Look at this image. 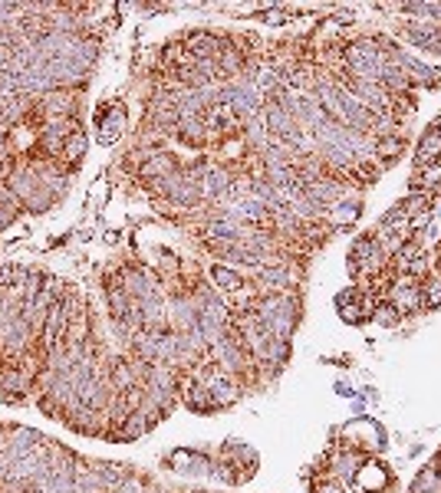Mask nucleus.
Returning a JSON list of instances; mask_svg holds the SVG:
<instances>
[{"label": "nucleus", "mask_w": 441, "mask_h": 493, "mask_svg": "<svg viewBox=\"0 0 441 493\" xmlns=\"http://www.w3.org/2000/svg\"><path fill=\"white\" fill-rule=\"evenodd\" d=\"M375 319H379L382 326H399V306H395V303H382V306L375 309Z\"/></svg>", "instance_id": "13"}, {"label": "nucleus", "mask_w": 441, "mask_h": 493, "mask_svg": "<svg viewBox=\"0 0 441 493\" xmlns=\"http://www.w3.org/2000/svg\"><path fill=\"white\" fill-rule=\"evenodd\" d=\"M359 214H363V207H359V197H356V201L343 197L340 204H333L330 211H326V221H330L333 227H349V224L359 221Z\"/></svg>", "instance_id": "5"}, {"label": "nucleus", "mask_w": 441, "mask_h": 493, "mask_svg": "<svg viewBox=\"0 0 441 493\" xmlns=\"http://www.w3.org/2000/svg\"><path fill=\"white\" fill-rule=\"evenodd\" d=\"M4 185H7L10 194L17 197L20 207H26V211H34V214L50 211V207L56 204V197L46 191V185L36 178V171L30 168V165H17V168L4 178Z\"/></svg>", "instance_id": "1"}, {"label": "nucleus", "mask_w": 441, "mask_h": 493, "mask_svg": "<svg viewBox=\"0 0 441 493\" xmlns=\"http://www.w3.org/2000/svg\"><path fill=\"white\" fill-rule=\"evenodd\" d=\"M244 138H247V145H250V148H257V152H267V148H270V145L277 142V138H273L270 132H267V125H263V119H260V115H257V119H250V122H247V128H244Z\"/></svg>", "instance_id": "6"}, {"label": "nucleus", "mask_w": 441, "mask_h": 493, "mask_svg": "<svg viewBox=\"0 0 441 493\" xmlns=\"http://www.w3.org/2000/svg\"><path fill=\"white\" fill-rule=\"evenodd\" d=\"M392 296H395V306L408 309V313L422 306V286H399L395 293H392Z\"/></svg>", "instance_id": "11"}, {"label": "nucleus", "mask_w": 441, "mask_h": 493, "mask_svg": "<svg viewBox=\"0 0 441 493\" xmlns=\"http://www.w3.org/2000/svg\"><path fill=\"white\" fill-rule=\"evenodd\" d=\"M211 280L218 283L224 293H240L244 289V276H240L238 270H230V266H211Z\"/></svg>", "instance_id": "8"}, {"label": "nucleus", "mask_w": 441, "mask_h": 493, "mask_svg": "<svg viewBox=\"0 0 441 493\" xmlns=\"http://www.w3.org/2000/svg\"><path fill=\"white\" fill-rule=\"evenodd\" d=\"M86 148H89V138H86V132H73V135L63 142V152H60V158H66L69 162V168H76L79 162H83V155H86Z\"/></svg>", "instance_id": "7"}, {"label": "nucleus", "mask_w": 441, "mask_h": 493, "mask_svg": "<svg viewBox=\"0 0 441 493\" xmlns=\"http://www.w3.org/2000/svg\"><path fill=\"white\" fill-rule=\"evenodd\" d=\"M178 171V162H175V155L171 152H142V168H138V175H142L145 181H165L168 175H175Z\"/></svg>", "instance_id": "4"}, {"label": "nucleus", "mask_w": 441, "mask_h": 493, "mask_svg": "<svg viewBox=\"0 0 441 493\" xmlns=\"http://www.w3.org/2000/svg\"><path fill=\"white\" fill-rule=\"evenodd\" d=\"M34 378L17 365V362H0V401L4 405H24Z\"/></svg>", "instance_id": "3"}, {"label": "nucleus", "mask_w": 441, "mask_h": 493, "mask_svg": "<svg viewBox=\"0 0 441 493\" xmlns=\"http://www.w3.org/2000/svg\"><path fill=\"white\" fill-rule=\"evenodd\" d=\"M422 303H428V306H441V276H432V280L422 286Z\"/></svg>", "instance_id": "12"}, {"label": "nucleus", "mask_w": 441, "mask_h": 493, "mask_svg": "<svg viewBox=\"0 0 441 493\" xmlns=\"http://www.w3.org/2000/svg\"><path fill=\"white\" fill-rule=\"evenodd\" d=\"M17 211H20L17 197H10V201H4V204H0V230L10 227V224L17 221Z\"/></svg>", "instance_id": "14"}, {"label": "nucleus", "mask_w": 441, "mask_h": 493, "mask_svg": "<svg viewBox=\"0 0 441 493\" xmlns=\"http://www.w3.org/2000/svg\"><path fill=\"white\" fill-rule=\"evenodd\" d=\"M257 276H260L263 286H270V289H283V286H290V270H287L283 264L260 266V270H257Z\"/></svg>", "instance_id": "9"}, {"label": "nucleus", "mask_w": 441, "mask_h": 493, "mask_svg": "<svg viewBox=\"0 0 441 493\" xmlns=\"http://www.w3.org/2000/svg\"><path fill=\"white\" fill-rule=\"evenodd\" d=\"M263 20L267 24H283L287 20V10H270V14H263Z\"/></svg>", "instance_id": "15"}, {"label": "nucleus", "mask_w": 441, "mask_h": 493, "mask_svg": "<svg viewBox=\"0 0 441 493\" xmlns=\"http://www.w3.org/2000/svg\"><path fill=\"white\" fill-rule=\"evenodd\" d=\"M185 405L191 411H214V401H211V395H208V388H204V385H198V382L188 385Z\"/></svg>", "instance_id": "10"}, {"label": "nucleus", "mask_w": 441, "mask_h": 493, "mask_svg": "<svg viewBox=\"0 0 441 493\" xmlns=\"http://www.w3.org/2000/svg\"><path fill=\"white\" fill-rule=\"evenodd\" d=\"M126 105L119 103V99H112L109 105H102L99 112H96V142L99 145H116L122 138V132H126Z\"/></svg>", "instance_id": "2"}]
</instances>
